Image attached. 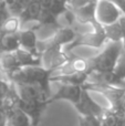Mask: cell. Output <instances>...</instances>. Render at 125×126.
<instances>
[{
    "instance_id": "cell-12",
    "label": "cell",
    "mask_w": 125,
    "mask_h": 126,
    "mask_svg": "<svg viewBox=\"0 0 125 126\" xmlns=\"http://www.w3.org/2000/svg\"><path fill=\"white\" fill-rule=\"evenodd\" d=\"M18 35H19V40H20V46L21 49L27 50L28 52L32 53L35 57H40L41 58V53L38 50V35L35 30L31 28L28 29H21L18 31Z\"/></svg>"
},
{
    "instance_id": "cell-31",
    "label": "cell",
    "mask_w": 125,
    "mask_h": 126,
    "mask_svg": "<svg viewBox=\"0 0 125 126\" xmlns=\"http://www.w3.org/2000/svg\"><path fill=\"white\" fill-rule=\"evenodd\" d=\"M69 1H70V0H69Z\"/></svg>"
},
{
    "instance_id": "cell-26",
    "label": "cell",
    "mask_w": 125,
    "mask_h": 126,
    "mask_svg": "<svg viewBox=\"0 0 125 126\" xmlns=\"http://www.w3.org/2000/svg\"><path fill=\"white\" fill-rule=\"evenodd\" d=\"M119 22L122 28V43H123V48L125 49V15L121 16V18L119 19Z\"/></svg>"
},
{
    "instance_id": "cell-7",
    "label": "cell",
    "mask_w": 125,
    "mask_h": 126,
    "mask_svg": "<svg viewBox=\"0 0 125 126\" xmlns=\"http://www.w3.org/2000/svg\"><path fill=\"white\" fill-rule=\"evenodd\" d=\"M73 106L79 113V116H97L99 117L104 110L103 106H101L91 97L90 91H88L85 86L83 87L80 100Z\"/></svg>"
},
{
    "instance_id": "cell-16",
    "label": "cell",
    "mask_w": 125,
    "mask_h": 126,
    "mask_svg": "<svg viewBox=\"0 0 125 126\" xmlns=\"http://www.w3.org/2000/svg\"><path fill=\"white\" fill-rule=\"evenodd\" d=\"M99 117L103 126H125V115L117 113L111 107H104Z\"/></svg>"
},
{
    "instance_id": "cell-15",
    "label": "cell",
    "mask_w": 125,
    "mask_h": 126,
    "mask_svg": "<svg viewBox=\"0 0 125 126\" xmlns=\"http://www.w3.org/2000/svg\"><path fill=\"white\" fill-rule=\"evenodd\" d=\"M77 35L78 34L71 27H62V28L58 29L48 40L53 44H58L60 47H66L68 44L74 41Z\"/></svg>"
},
{
    "instance_id": "cell-10",
    "label": "cell",
    "mask_w": 125,
    "mask_h": 126,
    "mask_svg": "<svg viewBox=\"0 0 125 126\" xmlns=\"http://www.w3.org/2000/svg\"><path fill=\"white\" fill-rule=\"evenodd\" d=\"M89 70H90V60L70 53L69 61L60 69L53 72V74L57 73L55 75H65V74H73L78 72H90Z\"/></svg>"
},
{
    "instance_id": "cell-24",
    "label": "cell",
    "mask_w": 125,
    "mask_h": 126,
    "mask_svg": "<svg viewBox=\"0 0 125 126\" xmlns=\"http://www.w3.org/2000/svg\"><path fill=\"white\" fill-rule=\"evenodd\" d=\"M10 16H11V13L8 9V6L6 4V2H3L2 6L0 7V35H1L2 26H3V23L7 21V19H8Z\"/></svg>"
},
{
    "instance_id": "cell-13",
    "label": "cell",
    "mask_w": 125,
    "mask_h": 126,
    "mask_svg": "<svg viewBox=\"0 0 125 126\" xmlns=\"http://www.w3.org/2000/svg\"><path fill=\"white\" fill-rule=\"evenodd\" d=\"M90 72H78L73 74H65V75H55L52 74L51 82H58L61 84H69V85H79L83 86L89 82Z\"/></svg>"
},
{
    "instance_id": "cell-11",
    "label": "cell",
    "mask_w": 125,
    "mask_h": 126,
    "mask_svg": "<svg viewBox=\"0 0 125 126\" xmlns=\"http://www.w3.org/2000/svg\"><path fill=\"white\" fill-rule=\"evenodd\" d=\"M89 83L125 89V80H122L114 71L103 72V73L92 72L90 74V76H89Z\"/></svg>"
},
{
    "instance_id": "cell-20",
    "label": "cell",
    "mask_w": 125,
    "mask_h": 126,
    "mask_svg": "<svg viewBox=\"0 0 125 126\" xmlns=\"http://www.w3.org/2000/svg\"><path fill=\"white\" fill-rule=\"evenodd\" d=\"M33 1H35V0H15V1L12 2V4H10V6L8 7V9L12 16L19 17L22 11H23L29 4L32 3Z\"/></svg>"
},
{
    "instance_id": "cell-5",
    "label": "cell",
    "mask_w": 125,
    "mask_h": 126,
    "mask_svg": "<svg viewBox=\"0 0 125 126\" xmlns=\"http://www.w3.org/2000/svg\"><path fill=\"white\" fill-rule=\"evenodd\" d=\"M20 96V95H19ZM50 104L49 101L43 100H37V98H24L19 97L17 103V106L21 109L27 115L30 117L32 126H38L41 122V117L43 112L46 111L47 106Z\"/></svg>"
},
{
    "instance_id": "cell-23",
    "label": "cell",
    "mask_w": 125,
    "mask_h": 126,
    "mask_svg": "<svg viewBox=\"0 0 125 126\" xmlns=\"http://www.w3.org/2000/svg\"><path fill=\"white\" fill-rule=\"evenodd\" d=\"M12 83L10 81H8L6 78H2L0 74V100H3V97L8 94V92L10 91Z\"/></svg>"
},
{
    "instance_id": "cell-22",
    "label": "cell",
    "mask_w": 125,
    "mask_h": 126,
    "mask_svg": "<svg viewBox=\"0 0 125 126\" xmlns=\"http://www.w3.org/2000/svg\"><path fill=\"white\" fill-rule=\"evenodd\" d=\"M114 72L122 80H125V49H123V51H122L121 54H120V58H119V60H117Z\"/></svg>"
},
{
    "instance_id": "cell-9",
    "label": "cell",
    "mask_w": 125,
    "mask_h": 126,
    "mask_svg": "<svg viewBox=\"0 0 125 126\" xmlns=\"http://www.w3.org/2000/svg\"><path fill=\"white\" fill-rule=\"evenodd\" d=\"M83 87L84 85L83 86H79V85L61 84L58 87L57 92L54 94H52L49 102L53 103V102H57V101H66V102L74 105L80 100V97H81Z\"/></svg>"
},
{
    "instance_id": "cell-30",
    "label": "cell",
    "mask_w": 125,
    "mask_h": 126,
    "mask_svg": "<svg viewBox=\"0 0 125 126\" xmlns=\"http://www.w3.org/2000/svg\"><path fill=\"white\" fill-rule=\"evenodd\" d=\"M0 107H2V100H0Z\"/></svg>"
},
{
    "instance_id": "cell-14",
    "label": "cell",
    "mask_w": 125,
    "mask_h": 126,
    "mask_svg": "<svg viewBox=\"0 0 125 126\" xmlns=\"http://www.w3.org/2000/svg\"><path fill=\"white\" fill-rule=\"evenodd\" d=\"M41 13H42V7L40 4L39 0H35L31 4H29L21 12V15L19 16L21 29H24V27L28 23H30V22L38 23L40 20V17H41Z\"/></svg>"
},
{
    "instance_id": "cell-4",
    "label": "cell",
    "mask_w": 125,
    "mask_h": 126,
    "mask_svg": "<svg viewBox=\"0 0 125 126\" xmlns=\"http://www.w3.org/2000/svg\"><path fill=\"white\" fill-rule=\"evenodd\" d=\"M108 41L109 40L106 38L104 27L102 26L100 28L93 29L91 32H86V33H83V34H78L74 41L65 47L64 51L66 53H71L77 48H79V47H90V48L99 49Z\"/></svg>"
},
{
    "instance_id": "cell-2",
    "label": "cell",
    "mask_w": 125,
    "mask_h": 126,
    "mask_svg": "<svg viewBox=\"0 0 125 126\" xmlns=\"http://www.w3.org/2000/svg\"><path fill=\"white\" fill-rule=\"evenodd\" d=\"M123 43L110 41L106 48L95 57L90 58V73L92 72H112L116 66L120 54L123 51Z\"/></svg>"
},
{
    "instance_id": "cell-6",
    "label": "cell",
    "mask_w": 125,
    "mask_h": 126,
    "mask_svg": "<svg viewBox=\"0 0 125 126\" xmlns=\"http://www.w3.org/2000/svg\"><path fill=\"white\" fill-rule=\"evenodd\" d=\"M123 15L116 4L110 0H97L96 3V19L102 26L112 24L119 21Z\"/></svg>"
},
{
    "instance_id": "cell-3",
    "label": "cell",
    "mask_w": 125,
    "mask_h": 126,
    "mask_svg": "<svg viewBox=\"0 0 125 126\" xmlns=\"http://www.w3.org/2000/svg\"><path fill=\"white\" fill-rule=\"evenodd\" d=\"M38 50L41 53L42 66L48 70H51L52 72L60 69L70 59V53H66L63 47L51 43L48 39L44 41L39 40Z\"/></svg>"
},
{
    "instance_id": "cell-25",
    "label": "cell",
    "mask_w": 125,
    "mask_h": 126,
    "mask_svg": "<svg viewBox=\"0 0 125 126\" xmlns=\"http://www.w3.org/2000/svg\"><path fill=\"white\" fill-rule=\"evenodd\" d=\"M0 126H8V115L3 107H0Z\"/></svg>"
},
{
    "instance_id": "cell-29",
    "label": "cell",
    "mask_w": 125,
    "mask_h": 126,
    "mask_svg": "<svg viewBox=\"0 0 125 126\" xmlns=\"http://www.w3.org/2000/svg\"><path fill=\"white\" fill-rule=\"evenodd\" d=\"M3 2H4V1H3V0H0V7H1V6H2V3H3Z\"/></svg>"
},
{
    "instance_id": "cell-21",
    "label": "cell",
    "mask_w": 125,
    "mask_h": 126,
    "mask_svg": "<svg viewBox=\"0 0 125 126\" xmlns=\"http://www.w3.org/2000/svg\"><path fill=\"white\" fill-rule=\"evenodd\" d=\"M80 126H103L97 116H79Z\"/></svg>"
},
{
    "instance_id": "cell-27",
    "label": "cell",
    "mask_w": 125,
    "mask_h": 126,
    "mask_svg": "<svg viewBox=\"0 0 125 126\" xmlns=\"http://www.w3.org/2000/svg\"><path fill=\"white\" fill-rule=\"evenodd\" d=\"M114 4H116L119 7V9L122 11V13L125 15V0H110Z\"/></svg>"
},
{
    "instance_id": "cell-17",
    "label": "cell",
    "mask_w": 125,
    "mask_h": 126,
    "mask_svg": "<svg viewBox=\"0 0 125 126\" xmlns=\"http://www.w3.org/2000/svg\"><path fill=\"white\" fill-rule=\"evenodd\" d=\"M7 112L8 115V125L10 126H32L31 120L21 109L18 106L12 107Z\"/></svg>"
},
{
    "instance_id": "cell-19",
    "label": "cell",
    "mask_w": 125,
    "mask_h": 126,
    "mask_svg": "<svg viewBox=\"0 0 125 126\" xmlns=\"http://www.w3.org/2000/svg\"><path fill=\"white\" fill-rule=\"evenodd\" d=\"M104 31H105L106 38L109 41L112 42H121L122 41V28L119 21L114 22L112 24L103 26Z\"/></svg>"
},
{
    "instance_id": "cell-18",
    "label": "cell",
    "mask_w": 125,
    "mask_h": 126,
    "mask_svg": "<svg viewBox=\"0 0 125 126\" xmlns=\"http://www.w3.org/2000/svg\"><path fill=\"white\" fill-rule=\"evenodd\" d=\"M20 48L21 46L18 32L12 34H3L0 37V55L3 53L15 52Z\"/></svg>"
},
{
    "instance_id": "cell-1",
    "label": "cell",
    "mask_w": 125,
    "mask_h": 126,
    "mask_svg": "<svg viewBox=\"0 0 125 126\" xmlns=\"http://www.w3.org/2000/svg\"><path fill=\"white\" fill-rule=\"evenodd\" d=\"M53 72L43 67L42 65L35 66H24L17 70L7 78V80L16 85H35L41 87L50 96L51 92V76Z\"/></svg>"
},
{
    "instance_id": "cell-8",
    "label": "cell",
    "mask_w": 125,
    "mask_h": 126,
    "mask_svg": "<svg viewBox=\"0 0 125 126\" xmlns=\"http://www.w3.org/2000/svg\"><path fill=\"white\" fill-rule=\"evenodd\" d=\"M96 3L97 0H92L84 6L74 9L73 11L77 21L82 24H90L92 29L102 27V24L96 19Z\"/></svg>"
},
{
    "instance_id": "cell-28",
    "label": "cell",
    "mask_w": 125,
    "mask_h": 126,
    "mask_svg": "<svg viewBox=\"0 0 125 126\" xmlns=\"http://www.w3.org/2000/svg\"><path fill=\"white\" fill-rule=\"evenodd\" d=\"M3 1L6 2V4L9 7V6H10V4H12V2L15 1V0H3Z\"/></svg>"
}]
</instances>
